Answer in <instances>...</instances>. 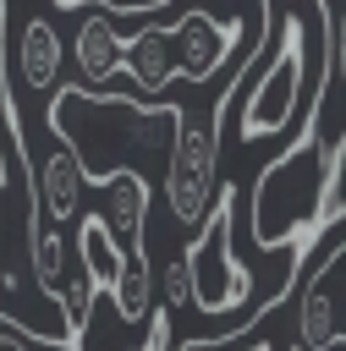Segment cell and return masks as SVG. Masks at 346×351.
Returning <instances> with one entry per match:
<instances>
[{
  "mask_svg": "<svg viewBox=\"0 0 346 351\" xmlns=\"http://www.w3.org/2000/svg\"><path fill=\"white\" fill-rule=\"evenodd\" d=\"M264 38L242 60V110L236 137L264 143L286 137L308 110L324 104L330 77V5L324 0H258Z\"/></svg>",
  "mask_w": 346,
  "mask_h": 351,
  "instance_id": "1",
  "label": "cell"
},
{
  "mask_svg": "<svg viewBox=\"0 0 346 351\" xmlns=\"http://www.w3.org/2000/svg\"><path fill=\"white\" fill-rule=\"evenodd\" d=\"M236 99V77L225 71V88L214 93L209 110H187L176 104V137H170V154H165V203H170V219L198 230L214 192H220V126H225V110Z\"/></svg>",
  "mask_w": 346,
  "mask_h": 351,
  "instance_id": "2",
  "label": "cell"
},
{
  "mask_svg": "<svg viewBox=\"0 0 346 351\" xmlns=\"http://www.w3.org/2000/svg\"><path fill=\"white\" fill-rule=\"evenodd\" d=\"M231 181L214 192V203H209V214H203V225H198V236L181 247V269H187V302L198 307V313H220V307H242V296H247V269L231 258ZM231 324V318H225ZM203 340H214V335H203Z\"/></svg>",
  "mask_w": 346,
  "mask_h": 351,
  "instance_id": "3",
  "label": "cell"
},
{
  "mask_svg": "<svg viewBox=\"0 0 346 351\" xmlns=\"http://www.w3.org/2000/svg\"><path fill=\"white\" fill-rule=\"evenodd\" d=\"M341 241H346V132L335 137V148H330V154H324V165H319L313 241H308L302 263L291 269V285H286V296H291V291H302L308 280H319V274L330 269V258L341 252Z\"/></svg>",
  "mask_w": 346,
  "mask_h": 351,
  "instance_id": "4",
  "label": "cell"
},
{
  "mask_svg": "<svg viewBox=\"0 0 346 351\" xmlns=\"http://www.w3.org/2000/svg\"><path fill=\"white\" fill-rule=\"evenodd\" d=\"M170 38H176V77L209 82L236 49H247L242 38H253V22H242V16L220 22L203 5H192V11H181V22H170Z\"/></svg>",
  "mask_w": 346,
  "mask_h": 351,
  "instance_id": "5",
  "label": "cell"
},
{
  "mask_svg": "<svg viewBox=\"0 0 346 351\" xmlns=\"http://www.w3.org/2000/svg\"><path fill=\"white\" fill-rule=\"evenodd\" d=\"M82 192H88L82 159L55 137L49 159H38L33 176H27V214H38V219H49V225H77V214H82Z\"/></svg>",
  "mask_w": 346,
  "mask_h": 351,
  "instance_id": "6",
  "label": "cell"
},
{
  "mask_svg": "<svg viewBox=\"0 0 346 351\" xmlns=\"http://www.w3.org/2000/svg\"><path fill=\"white\" fill-rule=\"evenodd\" d=\"M60 66H66V44L55 33L49 16H27L22 33H16V55H11V77L22 88H38V93H55L60 88Z\"/></svg>",
  "mask_w": 346,
  "mask_h": 351,
  "instance_id": "7",
  "label": "cell"
},
{
  "mask_svg": "<svg viewBox=\"0 0 346 351\" xmlns=\"http://www.w3.org/2000/svg\"><path fill=\"white\" fill-rule=\"evenodd\" d=\"M27 176H33V154L22 137V104L5 71V0H0V192H22L27 197Z\"/></svg>",
  "mask_w": 346,
  "mask_h": 351,
  "instance_id": "8",
  "label": "cell"
},
{
  "mask_svg": "<svg viewBox=\"0 0 346 351\" xmlns=\"http://www.w3.org/2000/svg\"><path fill=\"white\" fill-rule=\"evenodd\" d=\"M121 71L137 82V93H159L176 82V38L170 27H143L137 38H121Z\"/></svg>",
  "mask_w": 346,
  "mask_h": 351,
  "instance_id": "9",
  "label": "cell"
},
{
  "mask_svg": "<svg viewBox=\"0 0 346 351\" xmlns=\"http://www.w3.org/2000/svg\"><path fill=\"white\" fill-rule=\"evenodd\" d=\"M121 252H126V241L110 230L104 214H77V274L88 280L93 296L110 291V280L121 269Z\"/></svg>",
  "mask_w": 346,
  "mask_h": 351,
  "instance_id": "10",
  "label": "cell"
},
{
  "mask_svg": "<svg viewBox=\"0 0 346 351\" xmlns=\"http://www.w3.org/2000/svg\"><path fill=\"white\" fill-rule=\"evenodd\" d=\"M110 307H115V318L126 324V329H143V318L154 313V263H148V241H137V247H126L121 252V269H115V280H110Z\"/></svg>",
  "mask_w": 346,
  "mask_h": 351,
  "instance_id": "11",
  "label": "cell"
},
{
  "mask_svg": "<svg viewBox=\"0 0 346 351\" xmlns=\"http://www.w3.org/2000/svg\"><path fill=\"white\" fill-rule=\"evenodd\" d=\"M71 55H77L82 82H93V88H104V82L121 71V33L110 27L104 11H93V16L77 22V44H71Z\"/></svg>",
  "mask_w": 346,
  "mask_h": 351,
  "instance_id": "12",
  "label": "cell"
},
{
  "mask_svg": "<svg viewBox=\"0 0 346 351\" xmlns=\"http://www.w3.org/2000/svg\"><path fill=\"white\" fill-rule=\"evenodd\" d=\"M104 186H110V208H104L110 230H115L126 247H137V241H143V225H148V176L121 170V176H110Z\"/></svg>",
  "mask_w": 346,
  "mask_h": 351,
  "instance_id": "13",
  "label": "cell"
},
{
  "mask_svg": "<svg viewBox=\"0 0 346 351\" xmlns=\"http://www.w3.org/2000/svg\"><path fill=\"white\" fill-rule=\"evenodd\" d=\"M335 340H341V335H335L330 302H324L319 280H308V285H302V307H297V346H302V351H324V346H335Z\"/></svg>",
  "mask_w": 346,
  "mask_h": 351,
  "instance_id": "14",
  "label": "cell"
},
{
  "mask_svg": "<svg viewBox=\"0 0 346 351\" xmlns=\"http://www.w3.org/2000/svg\"><path fill=\"white\" fill-rule=\"evenodd\" d=\"M60 11H77V5H88V0H55ZM93 5H104V11H121V16H154V11H165L170 0H93Z\"/></svg>",
  "mask_w": 346,
  "mask_h": 351,
  "instance_id": "15",
  "label": "cell"
},
{
  "mask_svg": "<svg viewBox=\"0 0 346 351\" xmlns=\"http://www.w3.org/2000/svg\"><path fill=\"white\" fill-rule=\"evenodd\" d=\"M330 66H335L341 82H346V11H341V22L330 27Z\"/></svg>",
  "mask_w": 346,
  "mask_h": 351,
  "instance_id": "16",
  "label": "cell"
},
{
  "mask_svg": "<svg viewBox=\"0 0 346 351\" xmlns=\"http://www.w3.org/2000/svg\"><path fill=\"white\" fill-rule=\"evenodd\" d=\"M291 351H302V346H291ZM324 351H346V340H335V346H324Z\"/></svg>",
  "mask_w": 346,
  "mask_h": 351,
  "instance_id": "17",
  "label": "cell"
},
{
  "mask_svg": "<svg viewBox=\"0 0 346 351\" xmlns=\"http://www.w3.org/2000/svg\"><path fill=\"white\" fill-rule=\"evenodd\" d=\"M253 351H275V346H253Z\"/></svg>",
  "mask_w": 346,
  "mask_h": 351,
  "instance_id": "18",
  "label": "cell"
}]
</instances>
